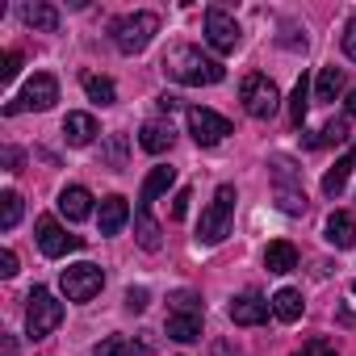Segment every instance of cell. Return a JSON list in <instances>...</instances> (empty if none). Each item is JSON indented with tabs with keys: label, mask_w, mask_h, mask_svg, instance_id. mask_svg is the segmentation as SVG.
I'll list each match as a JSON object with an SVG mask.
<instances>
[{
	"label": "cell",
	"mask_w": 356,
	"mask_h": 356,
	"mask_svg": "<svg viewBox=\"0 0 356 356\" xmlns=\"http://www.w3.org/2000/svg\"><path fill=\"white\" fill-rule=\"evenodd\" d=\"M159 72H163L168 80H176V84H189V88H202V84H218V80L227 76V67H222L218 59L202 55V47H189V42L172 47V51L163 55Z\"/></svg>",
	"instance_id": "obj_1"
},
{
	"label": "cell",
	"mask_w": 356,
	"mask_h": 356,
	"mask_svg": "<svg viewBox=\"0 0 356 356\" xmlns=\"http://www.w3.org/2000/svg\"><path fill=\"white\" fill-rule=\"evenodd\" d=\"M235 185H218L214 189V202L202 210V222H197V243L202 248H218L227 235H231V222H235Z\"/></svg>",
	"instance_id": "obj_2"
},
{
	"label": "cell",
	"mask_w": 356,
	"mask_h": 356,
	"mask_svg": "<svg viewBox=\"0 0 356 356\" xmlns=\"http://www.w3.org/2000/svg\"><path fill=\"white\" fill-rule=\"evenodd\" d=\"M159 34V17L155 13H126L109 26V38L122 55H143L151 47V38Z\"/></svg>",
	"instance_id": "obj_3"
},
{
	"label": "cell",
	"mask_w": 356,
	"mask_h": 356,
	"mask_svg": "<svg viewBox=\"0 0 356 356\" xmlns=\"http://www.w3.org/2000/svg\"><path fill=\"white\" fill-rule=\"evenodd\" d=\"M26 302H30V306H26V335H30V339H47L51 331H59V323H63V302H59L47 285H34Z\"/></svg>",
	"instance_id": "obj_4"
},
{
	"label": "cell",
	"mask_w": 356,
	"mask_h": 356,
	"mask_svg": "<svg viewBox=\"0 0 356 356\" xmlns=\"http://www.w3.org/2000/svg\"><path fill=\"white\" fill-rule=\"evenodd\" d=\"M239 101H243V109H248L252 118H260V122H268V118L281 109V92H277V84H273L268 76H260V72L243 76V84H239Z\"/></svg>",
	"instance_id": "obj_5"
},
{
	"label": "cell",
	"mask_w": 356,
	"mask_h": 356,
	"mask_svg": "<svg viewBox=\"0 0 356 356\" xmlns=\"http://www.w3.org/2000/svg\"><path fill=\"white\" fill-rule=\"evenodd\" d=\"M59 285H63V298L67 302H92L97 293H101V285H105V268L101 264H67L63 273H59Z\"/></svg>",
	"instance_id": "obj_6"
},
{
	"label": "cell",
	"mask_w": 356,
	"mask_h": 356,
	"mask_svg": "<svg viewBox=\"0 0 356 356\" xmlns=\"http://www.w3.org/2000/svg\"><path fill=\"white\" fill-rule=\"evenodd\" d=\"M55 101H59V80H55L51 72H34V76L26 80L22 97L5 105V113H9V118H13V113H22V109H38V113H42V109H51Z\"/></svg>",
	"instance_id": "obj_7"
},
{
	"label": "cell",
	"mask_w": 356,
	"mask_h": 356,
	"mask_svg": "<svg viewBox=\"0 0 356 356\" xmlns=\"http://www.w3.org/2000/svg\"><path fill=\"white\" fill-rule=\"evenodd\" d=\"M189 134H193L197 147H218V143L231 134V122H227L222 113L206 109V105H193V109H189Z\"/></svg>",
	"instance_id": "obj_8"
},
{
	"label": "cell",
	"mask_w": 356,
	"mask_h": 356,
	"mask_svg": "<svg viewBox=\"0 0 356 356\" xmlns=\"http://www.w3.org/2000/svg\"><path fill=\"white\" fill-rule=\"evenodd\" d=\"M239 38H243V30H239V22L227 9H206V42L218 55H231L239 47Z\"/></svg>",
	"instance_id": "obj_9"
},
{
	"label": "cell",
	"mask_w": 356,
	"mask_h": 356,
	"mask_svg": "<svg viewBox=\"0 0 356 356\" xmlns=\"http://www.w3.org/2000/svg\"><path fill=\"white\" fill-rule=\"evenodd\" d=\"M34 231H38V248H42V256H51V260H59V256L84 248V239H80V235H67V231L59 227V218H51V214H42V218L34 222Z\"/></svg>",
	"instance_id": "obj_10"
},
{
	"label": "cell",
	"mask_w": 356,
	"mask_h": 356,
	"mask_svg": "<svg viewBox=\"0 0 356 356\" xmlns=\"http://www.w3.org/2000/svg\"><path fill=\"white\" fill-rule=\"evenodd\" d=\"M268 310H273V298H260L256 289L231 298V306H227V314H231L235 327H260V323L268 318Z\"/></svg>",
	"instance_id": "obj_11"
},
{
	"label": "cell",
	"mask_w": 356,
	"mask_h": 356,
	"mask_svg": "<svg viewBox=\"0 0 356 356\" xmlns=\"http://www.w3.org/2000/svg\"><path fill=\"white\" fill-rule=\"evenodd\" d=\"M59 214H63L67 222H84V218H92V214H97L92 193H88L84 185H67V189L59 193Z\"/></svg>",
	"instance_id": "obj_12"
},
{
	"label": "cell",
	"mask_w": 356,
	"mask_h": 356,
	"mask_svg": "<svg viewBox=\"0 0 356 356\" xmlns=\"http://www.w3.org/2000/svg\"><path fill=\"white\" fill-rule=\"evenodd\" d=\"M126 218H130V206H126L122 193H109V197L101 202V210H97V227H101V235H118V231L126 227Z\"/></svg>",
	"instance_id": "obj_13"
},
{
	"label": "cell",
	"mask_w": 356,
	"mask_h": 356,
	"mask_svg": "<svg viewBox=\"0 0 356 356\" xmlns=\"http://www.w3.org/2000/svg\"><path fill=\"white\" fill-rule=\"evenodd\" d=\"M323 235H327V243H331V248L348 252V248H356V218H352L348 210H335V214L327 218Z\"/></svg>",
	"instance_id": "obj_14"
},
{
	"label": "cell",
	"mask_w": 356,
	"mask_h": 356,
	"mask_svg": "<svg viewBox=\"0 0 356 356\" xmlns=\"http://www.w3.org/2000/svg\"><path fill=\"white\" fill-rule=\"evenodd\" d=\"M172 185H176V168H168V163L151 168L147 181H143V193H138V210H151V202H155L159 193H168Z\"/></svg>",
	"instance_id": "obj_15"
},
{
	"label": "cell",
	"mask_w": 356,
	"mask_h": 356,
	"mask_svg": "<svg viewBox=\"0 0 356 356\" xmlns=\"http://www.w3.org/2000/svg\"><path fill=\"white\" fill-rule=\"evenodd\" d=\"M22 22L30 30H38V34H55L59 30V9L47 5V0H30V5L22 9Z\"/></svg>",
	"instance_id": "obj_16"
},
{
	"label": "cell",
	"mask_w": 356,
	"mask_h": 356,
	"mask_svg": "<svg viewBox=\"0 0 356 356\" xmlns=\"http://www.w3.org/2000/svg\"><path fill=\"white\" fill-rule=\"evenodd\" d=\"M97 134H101V130H97V118H92V113H67V118H63V138H67L72 147H88Z\"/></svg>",
	"instance_id": "obj_17"
},
{
	"label": "cell",
	"mask_w": 356,
	"mask_h": 356,
	"mask_svg": "<svg viewBox=\"0 0 356 356\" xmlns=\"http://www.w3.org/2000/svg\"><path fill=\"white\" fill-rule=\"evenodd\" d=\"M172 138H176L172 122H147V126L138 130V147H143L147 155H163V151L172 147Z\"/></svg>",
	"instance_id": "obj_18"
},
{
	"label": "cell",
	"mask_w": 356,
	"mask_h": 356,
	"mask_svg": "<svg viewBox=\"0 0 356 356\" xmlns=\"http://www.w3.org/2000/svg\"><path fill=\"white\" fill-rule=\"evenodd\" d=\"M134 239L143 252H159L163 248V227L151 218V210H134Z\"/></svg>",
	"instance_id": "obj_19"
},
{
	"label": "cell",
	"mask_w": 356,
	"mask_h": 356,
	"mask_svg": "<svg viewBox=\"0 0 356 356\" xmlns=\"http://www.w3.org/2000/svg\"><path fill=\"white\" fill-rule=\"evenodd\" d=\"M163 331L176 343H193V339H202V314H168Z\"/></svg>",
	"instance_id": "obj_20"
},
{
	"label": "cell",
	"mask_w": 356,
	"mask_h": 356,
	"mask_svg": "<svg viewBox=\"0 0 356 356\" xmlns=\"http://www.w3.org/2000/svg\"><path fill=\"white\" fill-rule=\"evenodd\" d=\"M264 268H268V273H293V268H298V248L285 243V239L268 243V252H264Z\"/></svg>",
	"instance_id": "obj_21"
},
{
	"label": "cell",
	"mask_w": 356,
	"mask_h": 356,
	"mask_svg": "<svg viewBox=\"0 0 356 356\" xmlns=\"http://www.w3.org/2000/svg\"><path fill=\"white\" fill-rule=\"evenodd\" d=\"M302 310H306V302H302L298 289H277V293H273V314H277L281 323H298Z\"/></svg>",
	"instance_id": "obj_22"
},
{
	"label": "cell",
	"mask_w": 356,
	"mask_h": 356,
	"mask_svg": "<svg viewBox=\"0 0 356 356\" xmlns=\"http://www.w3.org/2000/svg\"><path fill=\"white\" fill-rule=\"evenodd\" d=\"M343 84H348L343 67H323L318 80H314V101H335V97L343 92Z\"/></svg>",
	"instance_id": "obj_23"
},
{
	"label": "cell",
	"mask_w": 356,
	"mask_h": 356,
	"mask_svg": "<svg viewBox=\"0 0 356 356\" xmlns=\"http://www.w3.org/2000/svg\"><path fill=\"white\" fill-rule=\"evenodd\" d=\"M356 168V159L348 155V159H335V168H327V176H323V193L327 197H339L343 193V185H348V172Z\"/></svg>",
	"instance_id": "obj_24"
},
{
	"label": "cell",
	"mask_w": 356,
	"mask_h": 356,
	"mask_svg": "<svg viewBox=\"0 0 356 356\" xmlns=\"http://www.w3.org/2000/svg\"><path fill=\"white\" fill-rule=\"evenodd\" d=\"M84 92H88V101L92 105H113L118 101V88H113V80L109 76H84Z\"/></svg>",
	"instance_id": "obj_25"
},
{
	"label": "cell",
	"mask_w": 356,
	"mask_h": 356,
	"mask_svg": "<svg viewBox=\"0 0 356 356\" xmlns=\"http://www.w3.org/2000/svg\"><path fill=\"white\" fill-rule=\"evenodd\" d=\"M306 109H310V76L302 72V80L293 84V97H289V122L302 126L306 122Z\"/></svg>",
	"instance_id": "obj_26"
},
{
	"label": "cell",
	"mask_w": 356,
	"mask_h": 356,
	"mask_svg": "<svg viewBox=\"0 0 356 356\" xmlns=\"http://www.w3.org/2000/svg\"><path fill=\"white\" fill-rule=\"evenodd\" d=\"M168 302H172V314H206L202 293H193V289H172Z\"/></svg>",
	"instance_id": "obj_27"
},
{
	"label": "cell",
	"mask_w": 356,
	"mask_h": 356,
	"mask_svg": "<svg viewBox=\"0 0 356 356\" xmlns=\"http://www.w3.org/2000/svg\"><path fill=\"white\" fill-rule=\"evenodd\" d=\"M22 210H26V206H22V197H17L13 189L0 193V231H13V227L22 222Z\"/></svg>",
	"instance_id": "obj_28"
},
{
	"label": "cell",
	"mask_w": 356,
	"mask_h": 356,
	"mask_svg": "<svg viewBox=\"0 0 356 356\" xmlns=\"http://www.w3.org/2000/svg\"><path fill=\"white\" fill-rule=\"evenodd\" d=\"M92 356H143V348H134V343L122 339V335H109V339H101V343L92 348Z\"/></svg>",
	"instance_id": "obj_29"
},
{
	"label": "cell",
	"mask_w": 356,
	"mask_h": 356,
	"mask_svg": "<svg viewBox=\"0 0 356 356\" xmlns=\"http://www.w3.org/2000/svg\"><path fill=\"white\" fill-rule=\"evenodd\" d=\"M189 202H193V189H176V197H172V222H181L189 214Z\"/></svg>",
	"instance_id": "obj_30"
},
{
	"label": "cell",
	"mask_w": 356,
	"mask_h": 356,
	"mask_svg": "<svg viewBox=\"0 0 356 356\" xmlns=\"http://www.w3.org/2000/svg\"><path fill=\"white\" fill-rule=\"evenodd\" d=\"M147 302H151V293H147L143 285H130V289H126V310L138 314V310H147Z\"/></svg>",
	"instance_id": "obj_31"
},
{
	"label": "cell",
	"mask_w": 356,
	"mask_h": 356,
	"mask_svg": "<svg viewBox=\"0 0 356 356\" xmlns=\"http://www.w3.org/2000/svg\"><path fill=\"white\" fill-rule=\"evenodd\" d=\"M277 202H281L285 214H306V193H281Z\"/></svg>",
	"instance_id": "obj_32"
},
{
	"label": "cell",
	"mask_w": 356,
	"mask_h": 356,
	"mask_svg": "<svg viewBox=\"0 0 356 356\" xmlns=\"http://www.w3.org/2000/svg\"><path fill=\"white\" fill-rule=\"evenodd\" d=\"M339 47H343V55H348V59L356 63V17H352V22L343 26V38H339Z\"/></svg>",
	"instance_id": "obj_33"
},
{
	"label": "cell",
	"mask_w": 356,
	"mask_h": 356,
	"mask_svg": "<svg viewBox=\"0 0 356 356\" xmlns=\"http://www.w3.org/2000/svg\"><path fill=\"white\" fill-rule=\"evenodd\" d=\"M122 159H126V138H122V134H113V138H109V163H113V168H122Z\"/></svg>",
	"instance_id": "obj_34"
},
{
	"label": "cell",
	"mask_w": 356,
	"mask_h": 356,
	"mask_svg": "<svg viewBox=\"0 0 356 356\" xmlns=\"http://www.w3.org/2000/svg\"><path fill=\"white\" fill-rule=\"evenodd\" d=\"M17 72H22V55H17V51H9V55H5V67H0V76H5V80H13Z\"/></svg>",
	"instance_id": "obj_35"
},
{
	"label": "cell",
	"mask_w": 356,
	"mask_h": 356,
	"mask_svg": "<svg viewBox=\"0 0 356 356\" xmlns=\"http://www.w3.org/2000/svg\"><path fill=\"white\" fill-rule=\"evenodd\" d=\"M0 277H17V252H0Z\"/></svg>",
	"instance_id": "obj_36"
},
{
	"label": "cell",
	"mask_w": 356,
	"mask_h": 356,
	"mask_svg": "<svg viewBox=\"0 0 356 356\" xmlns=\"http://www.w3.org/2000/svg\"><path fill=\"white\" fill-rule=\"evenodd\" d=\"M281 47H289V51H306V34H298V30H285V34H281Z\"/></svg>",
	"instance_id": "obj_37"
},
{
	"label": "cell",
	"mask_w": 356,
	"mask_h": 356,
	"mask_svg": "<svg viewBox=\"0 0 356 356\" xmlns=\"http://www.w3.org/2000/svg\"><path fill=\"white\" fill-rule=\"evenodd\" d=\"M210 356H239V348H235L231 339H214V343H210Z\"/></svg>",
	"instance_id": "obj_38"
},
{
	"label": "cell",
	"mask_w": 356,
	"mask_h": 356,
	"mask_svg": "<svg viewBox=\"0 0 356 356\" xmlns=\"http://www.w3.org/2000/svg\"><path fill=\"white\" fill-rule=\"evenodd\" d=\"M5 163H9V172H22V151L17 147H5Z\"/></svg>",
	"instance_id": "obj_39"
},
{
	"label": "cell",
	"mask_w": 356,
	"mask_h": 356,
	"mask_svg": "<svg viewBox=\"0 0 356 356\" xmlns=\"http://www.w3.org/2000/svg\"><path fill=\"white\" fill-rule=\"evenodd\" d=\"M159 109H163V113H172V109H181V101H176V97H168V92H163V97H159Z\"/></svg>",
	"instance_id": "obj_40"
},
{
	"label": "cell",
	"mask_w": 356,
	"mask_h": 356,
	"mask_svg": "<svg viewBox=\"0 0 356 356\" xmlns=\"http://www.w3.org/2000/svg\"><path fill=\"white\" fill-rule=\"evenodd\" d=\"M343 113H348V118H356V88L343 97Z\"/></svg>",
	"instance_id": "obj_41"
},
{
	"label": "cell",
	"mask_w": 356,
	"mask_h": 356,
	"mask_svg": "<svg viewBox=\"0 0 356 356\" xmlns=\"http://www.w3.org/2000/svg\"><path fill=\"white\" fill-rule=\"evenodd\" d=\"M5 356H17V339L13 335H5Z\"/></svg>",
	"instance_id": "obj_42"
},
{
	"label": "cell",
	"mask_w": 356,
	"mask_h": 356,
	"mask_svg": "<svg viewBox=\"0 0 356 356\" xmlns=\"http://www.w3.org/2000/svg\"><path fill=\"white\" fill-rule=\"evenodd\" d=\"M318 352V343H310V348H302V352H293V356H314Z\"/></svg>",
	"instance_id": "obj_43"
},
{
	"label": "cell",
	"mask_w": 356,
	"mask_h": 356,
	"mask_svg": "<svg viewBox=\"0 0 356 356\" xmlns=\"http://www.w3.org/2000/svg\"><path fill=\"white\" fill-rule=\"evenodd\" d=\"M318 356H339V352L335 348H318Z\"/></svg>",
	"instance_id": "obj_44"
},
{
	"label": "cell",
	"mask_w": 356,
	"mask_h": 356,
	"mask_svg": "<svg viewBox=\"0 0 356 356\" xmlns=\"http://www.w3.org/2000/svg\"><path fill=\"white\" fill-rule=\"evenodd\" d=\"M352 293H356V281H352Z\"/></svg>",
	"instance_id": "obj_45"
}]
</instances>
